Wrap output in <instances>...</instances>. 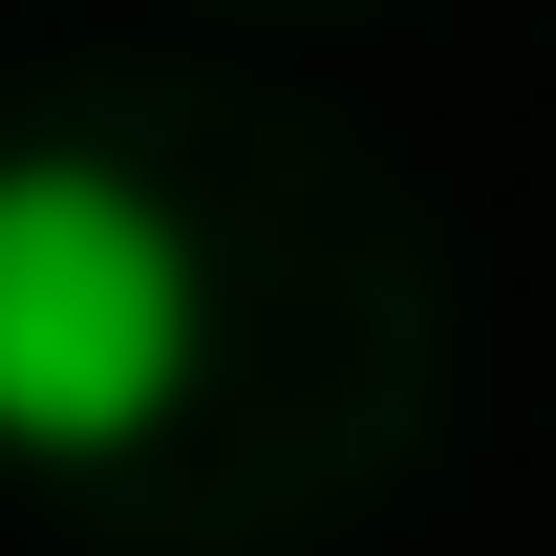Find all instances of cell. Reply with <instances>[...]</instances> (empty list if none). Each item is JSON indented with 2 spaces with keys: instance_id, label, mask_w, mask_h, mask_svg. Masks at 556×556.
I'll return each mask as SVG.
<instances>
[{
  "instance_id": "6da1fadb",
  "label": "cell",
  "mask_w": 556,
  "mask_h": 556,
  "mask_svg": "<svg viewBox=\"0 0 556 556\" xmlns=\"http://www.w3.org/2000/svg\"><path fill=\"white\" fill-rule=\"evenodd\" d=\"M193 386V236L108 150H0V450H129Z\"/></svg>"
}]
</instances>
